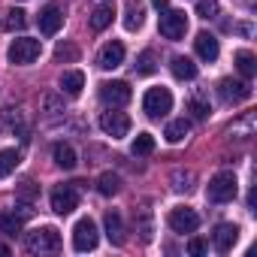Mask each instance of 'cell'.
I'll use <instances>...</instances> for the list:
<instances>
[{
  "mask_svg": "<svg viewBox=\"0 0 257 257\" xmlns=\"http://www.w3.org/2000/svg\"><path fill=\"white\" fill-rule=\"evenodd\" d=\"M112 16H115V10L109 7V4H100V7H94V13H91V31H106L109 25H112Z\"/></svg>",
  "mask_w": 257,
  "mask_h": 257,
  "instance_id": "44dd1931",
  "label": "cell"
},
{
  "mask_svg": "<svg viewBox=\"0 0 257 257\" xmlns=\"http://www.w3.org/2000/svg\"><path fill=\"white\" fill-rule=\"evenodd\" d=\"M79 188L82 182H73V185H58L52 191V209L58 215H70L73 209H79Z\"/></svg>",
  "mask_w": 257,
  "mask_h": 257,
  "instance_id": "5b68a950",
  "label": "cell"
},
{
  "mask_svg": "<svg viewBox=\"0 0 257 257\" xmlns=\"http://www.w3.org/2000/svg\"><path fill=\"white\" fill-rule=\"evenodd\" d=\"M140 233H143V239H146V242L152 239V215H149V209H143V212H140Z\"/></svg>",
  "mask_w": 257,
  "mask_h": 257,
  "instance_id": "d6a6232c",
  "label": "cell"
},
{
  "mask_svg": "<svg viewBox=\"0 0 257 257\" xmlns=\"http://www.w3.org/2000/svg\"><path fill=\"white\" fill-rule=\"evenodd\" d=\"M185 31H188V16L182 13V10H164V16H161V34L167 37V40H182L185 37Z\"/></svg>",
  "mask_w": 257,
  "mask_h": 257,
  "instance_id": "52a82bcc",
  "label": "cell"
},
{
  "mask_svg": "<svg viewBox=\"0 0 257 257\" xmlns=\"http://www.w3.org/2000/svg\"><path fill=\"white\" fill-rule=\"evenodd\" d=\"M100 131L106 134V137H112V140H121V137H127L131 134V118H127L124 112H103L100 115Z\"/></svg>",
  "mask_w": 257,
  "mask_h": 257,
  "instance_id": "ba28073f",
  "label": "cell"
},
{
  "mask_svg": "<svg viewBox=\"0 0 257 257\" xmlns=\"http://www.w3.org/2000/svg\"><path fill=\"white\" fill-rule=\"evenodd\" d=\"M52 158H55V164H58L61 170H73V167L79 164V161H76V149H73L70 143H55Z\"/></svg>",
  "mask_w": 257,
  "mask_h": 257,
  "instance_id": "ac0fdd59",
  "label": "cell"
},
{
  "mask_svg": "<svg viewBox=\"0 0 257 257\" xmlns=\"http://www.w3.org/2000/svg\"><path fill=\"white\" fill-rule=\"evenodd\" d=\"M97 191H100L103 197H115V194L121 191V179H118L115 173H100V179H97Z\"/></svg>",
  "mask_w": 257,
  "mask_h": 257,
  "instance_id": "603a6c76",
  "label": "cell"
},
{
  "mask_svg": "<svg viewBox=\"0 0 257 257\" xmlns=\"http://www.w3.org/2000/svg\"><path fill=\"white\" fill-rule=\"evenodd\" d=\"M100 242V233H97V224L91 218H82L76 227H73V248L76 251H94Z\"/></svg>",
  "mask_w": 257,
  "mask_h": 257,
  "instance_id": "8992f818",
  "label": "cell"
},
{
  "mask_svg": "<svg viewBox=\"0 0 257 257\" xmlns=\"http://www.w3.org/2000/svg\"><path fill=\"white\" fill-rule=\"evenodd\" d=\"M25 245H28V251H61V233L55 230V227H37V230H31L28 236H25Z\"/></svg>",
  "mask_w": 257,
  "mask_h": 257,
  "instance_id": "3957f363",
  "label": "cell"
},
{
  "mask_svg": "<svg viewBox=\"0 0 257 257\" xmlns=\"http://www.w3.org/2000/svg\"><path fill=\"white\" fill-rule=\"evenodd\" d=\"M218 97L224 103H242V100L251 97V85L239 82V79H221L218 82Z\"/></svg>",
  "mask_w": 257,
  "mask_h": 257,
  "instance_id": "8fae6325",
  "label": "cell"
},
{
  "mask_svg": "<svg viewBox=\"0 0 257 257\" xmlns=\"http://www.w3.org/2000/svg\"><path fill=\"white\" fill-rule=\"evenodd\" d=\"M236 70H239L245 79H251V76L257 73V61H254V55H251V52H245V49H242V52H236Z\"/></svg>",
  "mask_w": 257,
  "mask_h": 257,
  "instance_id": "484cf974",
  "label": "cell"
},
{
  "mask_svg": "<svg viewBox=\"0 0 257 257\" xmlns=\"http://www.w3.org/2000/svg\"><path fill=\"white\" fill-rule=\"evenodd\" d=\"M188 131H191V124L185 121V118H179V121H170L167 124V143H182L185 137H188Z\"/></svg>",
  "mask_w": 257,
  "mask_h": 257,
  "instance_id": "d4e9b609",
  "label": "cell"
},
{
  "mask_svg": "<svg viewBox=\"0 0 257 257\" xmlns=\"http://www.w3.org/2000/svg\"><path fill=\"white\" fill-rule=\"evenodd\" d=\"M131 97H134V91H131V85L127 82H103L100 85V100L106 103V106H124V103H131Z\"/></svg>",
  "mask_w": 257,
  "mask_h": 257,
  "instance_id": "9c48e42d",
  "label": "cell"
},
{
  "mask_svg": "<svg viewBox=\"0 0 257 257\" xmlns=\"http://www.w3.org/2000/svg\"><path fill=\"white\" fill-rule=\"evenodd\" d=\"M197 16L200 19H215L218 16V0H197Z\"/></svg>",
  "mask_w": 257,
  "mask_h": 257,
  "instance_id": "4dcf8cb0",
  "label": "cell"
},
{
  "mask_svg": "<svg viewBox=\"0 0 257 257\" xmlns=\"http://www.w3.org/2000/svg\"><path fill=\"white\" fill-rule=\"evenodd\" d=\"M25 215H31V209H22V212H4L0 215V233L7 236H19L22 233V224H25Z\"/></svg>",
  "mask_w": 257,
  "mask_h": 257,
  "instance_id": "2e32d148",
  "label": "cell"
},
{
  "mask_svg": "<svg viewBox=\"0 0 257 257\" xmlns=\"http://www.w3.org/2000/svg\"><path fill=\"white\" fill-rule=\"evenodd\" d=\"M124 28L127 31H140L143 28V4H137V0H131L124 10Z\"/></svg>",
  "mask_w": 257,
  "mask_h": 257,
  "instance_id": "7402d4cb",
  "label": "cell"
},
{
  "mask_svg": "<svg viewBox=\"0 0 257 257\" xmlns=\"http://www.w3.org/2000/svg\"><path fill=\"white\" fill-rule=\"evenodd\" d=\"M40 55H43V43L34 40V37H19V40H13V43H10V52H7L10 64H19V67L34 64Z\"/></svg>",
  "mask_w": 257,
  "mask_h": 257,
  "instance_id": "7a4b0ae2",
  "label": "cell"
},
{
  "mask_svg": "<svg viewBox=\"0 0 257 257\" xmlns=\"http://www.w3.org/2000/svg\"><path fill=\"white\" fill-rule=\"evenodd\" d=\"M173 109V94L167 88H149L143 97V112L149 118H164Z\"/></svg>",
  "mask_w": 257,
  "mask_h": 257,
  "instance_id": "277c9868",
  "label": "cell"
},
{
  "mask_svg": "<svg viewBox=\"0 0 257 257\" xmlns=\"http://www.w3.org/2000/svg\"><path fill=\"white\" fill-rule=\"evenodd\" d=\"M173 182H176V185H173L176 191H191L194 176H191V173H176V176H173Z\"/></svg>",
  "mask_w": 257,
  "mask_h": 257,
  "instance_id": "836d02e7",
  "label": "cell"
},
{
  "mask_svg": "<svg viewBox=\"0 0 257 257\" xmlns=\"http://www.w3.org/2000/svg\"><path fill=\"white\" fill-rule=\"evenodd\" d=\"M212 242H215V248H218L221 254L233 251V245L239 242V227H236V224H218L215 233H212Z\"/></svg>",
  "mask_w": 257,
  "mask_h": 257,
  "instance_id": "5bb4252c",
  "label": "cell"
},
{
  "mask_svg": "<svg viewBox=\"0 0 257 257\" xmlns=\"http://www.w3.org/2000/svg\"><path fill=\"white\" fill-rule=\"evenodd\" d=\"M155 152V137L152 134H137V140H134V155L137 158H146V155H152Z\"/></svg>",
  "mask_w": 257,
  "mask_h": 257,
  "instance_id": "f1b7e54d",
  "label": "cell"
},
{
  "mask_svg": "<svg viewBox=\"0 0 257 257\" xmlns=\"http://www.w3.org/2000/svg\"><path fill=\"white\" fill-rule=\"evenodd\" d=\"M76 58H79V49L73 43H61L55 49V61H76Z\"/></svg>",
  "mask_w": 257,
  "mask_h": 257,
  "instance_id": "1f68e13d",
  "label": "cell"
},
{
  "mask_svg": "<svg viewBox=\"0 0 257 257\" xmlns=\"http://www.w3.org/2000/svg\"><path fill=\"white\" fill-rule=\"evenodd\" d=\"M4 121H7L10 127H22V131H25V121H22L19 109H4Z\"/></svg>",
  "mask_w": 257,
  "mask_h": 257,
  "instance_id": "d590c367",
  "label": "cell"
},
{
  "mask_svg": "<svg viewBox=\"0 0 257 257\" xmlns=\"http://www.w3.org/2000/svg\"><path fill=\"white\" fill-rule=\"evenodd\" d=\"M40 31L46 34V37H55L61 28H64V4H49L43 13H40Z\"/></svg>",
  "mask_w": 257,
  "mask_h": 257,
  "instance_id": "7c38bea8",
  "label": "cell"
},
{
  "mask_svg": "<svg viewBox=\"0 0 257 257\" xmlns=\"http://www.w3.org/2000/svg\"><path fill=\"white\" fill-rule=\"evenodd\" d=\"M236 191H239L236 173H230V170H221V173H215V176L209 179L206 197H209L212 203H230V200L236 197Z\"/></svg>",
  "mask_w": 257,
  "mask_h": 257,
  "instance_id": "6da1fadb",
  "label": "cell"
},
{
  "mask_svg": "<svg viewBox=\"0 0 257 257\" xmlns=\"http://www.w3.org/2000/svg\"><path fill=\"white\" fill-rule=\"evenodd\" d=\"M121 64H124V43H118V40L106 43V46L100 49L97 67H100V70H115V67H121Z\"/></svg>",
  "mask_w": 257,
  "mask_h": 257,
  "instance_id": "4fadbf2b",
  "label": "cell"
},
{
  "mask_svg": "<svg viewBox=\"0 0 257 257\" xmlns=\"http://www.w3.org/2000/svg\"><path fill=\"white\" fill-rule=\"evenodd\" d=\"M46 112H49V115H58V112H64V106L58 103V97H55V94H46Z\"/></svg>",
  "mask_w": 257,
  "mask_h": 257,
  "instance_id": "8d00e7d4",
  "label": "cell"
},
{
  "mask_svg": "<svg viewBox=\"0 0 257 257\" xmlns=\"http://www.w3.org/2000/svg\"><path fill=\"white\" fill-rule=\"evenodd\" d=\"M152 7H155V10H161V13H164V10H167V0H152Z\"/></svg>",
  "mask_w": 257,
  "mask_h": 257,
  "instance_id": "74e56055",
  "label": "cell"
},
{
  "mask_svg": "<svg viewBox=\"0 0 257 257\" xmlns=\"http://www.w3.org/2000/svg\"><path fill=\"white\" fill-rule=\"evenodd\" d=\"M170 70H173V76H176L179 82H191V79H197V64H194L191 58H185V55H176V58L170 61Z\"/></svg>",
  "mask_w": 257,
  "mask_h": 257,
  "instance_id": "e0dca14e",
  "label": "cell"
},
{
  "mask_svg": "<svg viewBox=\"0 0 257 257\" xmlns=\"http://www.w3.org/2000/svg\"><path fill=\"white\" fill-rule=\"evenodd\" d=\"M19 152L16 149H4L0 152V179H7L10 173H16V167H19Z\"/></svg>",
  "mask_w": 257,
  "mask_h": 257,
  "instance_id": "cb8c5ba5",
  "label": "cell"
},
{
  "mask_svg": "<svg viewBox=\"0 0 257 257\" xmlns=\"http://www.w3.org/2000/svg\"><path fill=\"white\" fill-rule=\"evenodd\" d=\"M167 224H170V230H176V233H194V230L200 227V215H197L194 209H188V206H179V209L170 212Z\"/></svg>",
  "mask_w": 257,
  "mask_h": 257,
  "instance_id": "30bf717a",
  "label": "cell"
},
{
  "mask_svg": "<svg viewBox=\"0 0 257 257\" xmlns=\"http://www.w3.org/2000/svg\"><path fill=\"white\" fill-rule=\"evenodd\" d=\"M134 70L140 73V76H152L155 70H158V58H155V52H143L140 58H137V64H134Z\"/></svg>",
  "mask_w": 257,
  "mask_h": 257,
  "instance_id": "4316f807",
  "label": "cell"
},
{
  "mask_svg": "<svg viewBox=\"0 0 257 257\" xmlns=\"http://www.w3.org/2000/svg\"><path fill=\"white\" fill-rule=\"evenodd\" d=\"M28 25V19H25V13L19 10V7H13L10 13H7V31H22Z\"/></svg>",
  "mask_w": 257,
  "mask_h": 257,
  "instance_id": "f546056e",
  "label": "cell"
},
{
  "mask_svg": "<svg viewBox=\"0 0 257 257\" xmlns=\"http://www.w3.org/2000/svg\"><path fill=\"white\" fill-rule=\"evenodd\" d=\"M194 49H197V55L203 58V61H218V40L209 34V31H200L197 34V40H194Z\"/></svg>",
  "mask_w": 257,
  "mask_h": 257,
  "instance_id": "9a60e30c",
  "label": "cell"
},
{
  "mask_svg": "<svg viewBox=\"0 0 257 257\" xmlns=\"http://www.w3.org/2000/svg\"><path fill=\"white\" fill-rule=\"evenodd\" d=\"M10 254V245H4V242H0V257H7Z\"/></svg>",
  "mask_w": 257,
  "mask_h": 257,
  "instance_id": "f35d334b",
  "label": "cell"
},
{
  "mask_svg": "<svg viewBox=\"0 0 257 257\" xmlns=\"http://www.w3.org/2000/svg\"><path fill=\"white\" fill-rule=\"evenodd\" d=\"M82 88H85V73H82V70H70V73H64V79H61V91H64L67 97H79Z\"/></svg>",
  "mask_w": 257,
  "mask_h": 257,
  "instance_id": "d6986e66",
  "label": "cell"
},
{
  "mask_svg": "<svg viewBox=\"0 0 257 257\" xmlns=\"http://www.w3.org/2000/svg\"><path fill=\"white\" fill-rule=\"evenodd\" d=\"M103 224H106L109 242H112V245H124V224H121V215H118V212H106Z\"/></svg>",
  "mask_w": 257,
  "mask_h": 257,
  "instance_id": "ffe728a7",
  "label": "cell"
},
{
  "mask_svg": "<svg viewBox=\"0 0 257 257\" xmlns=\"http://www.w3.org/2000/svg\"><path fill=\"white\" fill-rule=\"evenodd\" d=\"M188 251H191L194 257H203V254L209 251V245H206V239H200V236H194V239L188 242Z\"/></svg>",
  "mask_w": 257,
  "mask_h": 257,
  "instance_id": "e575fe53",
  "label": "cell"
},
{
  "mask_svg": "<svg viewBox=\"0 0 257 257\" xmlns=\"http://www.w3.org/2000/svg\"><path fill=\"white\" fill-rule=\"evenodd\" d=\"M188 109H191V115H194L197 121H206V118L212 115V106H209V100H203L200 94H194V97L188 100Z\"/></svg>",
  "mask_w": 257,
  "mask_h": 257,
  "instance_id": "83f0119b",
  "label": "cell"
}]
</instances>
